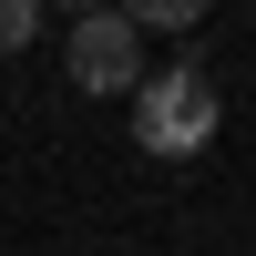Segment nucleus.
Returning a JSON list of instances; mask_svg holds the SVG:
<instances>
[{
    "instance_id": "f257e3e1",
    "label": "nucleus",
    "mask_w": 256,
    "mask_h": 256,
    "mask_svg": "<svg viewBox=\"0 0 256 256\" xmlns=\"http://www.w3.org/2000/svg\"><path fill=\"white\" fill-rule=\"evenodd\" d=\"M134 144H144L154 164L205 154V144H216V72H205V62L144 72V92H134Z\"/></svg>"
},
{
    "instance_id": "20e7f679",
    "label": "nucleus",
    "mask_w": 256,
    "mask_h": 256,
    "mask_svg": "<svg viewBox=\"0 0 256 256\" xmlns=\"http://www.w3.org/2000/svg\"><path fill=\"white\" fill-rule=\"evenodd\" d=\"M31 31H41V10H31V0H0V52H20Z\"/></svg>"
},
{
    "instance_id": "f03ea898",
    "label": "nucleus",
    "mask_w": 256,
    "mask_h": 256,
    "mask_svg": "<svg viewBox=\"0 0 256 256\" xmlns=\"http://www.w3.org/2000/svg\"><path fill=\"white\" fill-rule=\"evenodd\" d=\"M72 92H144V31L123 10L72 20Z\"/></svg>"
},
{
    "instance_id": "7ed1b4c3",
    "label": "nucleus",
    "mask_w": 256,
    "mask_h": 256,
    "mask_svg": "<svg viewBox=\"0 0 256 256\" xmlns=\"http://www.w3.org/2000/svg\"><path fill=\"white\" fill-rule=\"evenodd\" d=\"M123 20H134V31H195V0H134Z\"/></svg>"
}]
</instances>
